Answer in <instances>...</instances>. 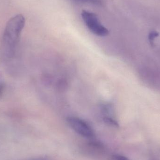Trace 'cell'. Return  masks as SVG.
<instances>
[{"mask_svg":"<svg viewBox=\"0 0 160 160\" xmlns=\"http://www.w3.org/2000/svg\"><path fill=\"white\" fill-rule=\"evenodd\" d=\"M24 24L25 18L22 15L14 16L7 23L3 34L2 41L8 56L14 54Z\"/></svg>","mask_w":160,"mask_h":160,"instance_id":"6da1fadb","label":"cell"},{"mask_svg":"<svg viewBox=\"0 0 160 160\" xmlns=\"http://www.w3.org/2000/svg\"><path fill=\"white\" fill-rule=\"evenodd\" d=\"M82 17L87 27L94 34L100 37L108 35L109 31L101 23L98 16L95 13L83 10Z\"/></svg>","mask_w":160,"mask_h":160,"instance_id":"7a4b0ae2","label":"cell"},{"mask_svg":"<svg viewBox=\"0 0 160 160\" xmlns=\"http://www.w3.org/2000/svg\"><path fill=\"white\" fill-rule=\"evenodd\" d=\"M69 127L78 134L87 139H93L95 133L91 126L85 120L77 117L71 116L67 119Z\"/></svg>","mask_w":160,"mask_h":160,"instance_id":"3957f363","label":"cell"},{"mask_svg":"<svg viewBox=\"0 0 160 160\" xmlns=\"http://www.w3.org/2000/svg\"><path fill=\"white\" fill-rule=\"evenodd\" d=\"M101 112L104 122L113 127H118V122L113 117L112 107L110 104H104L101 106Z\"/></svg>","mask_w":160,"mask_h":160,"instance_id":"277c9868","label":"cell"},{"mask_svg":"<svg viewBox=\"0 0 160 160\" xmlns=\"http://www.w3.org/2000/svg\"><path fill=\"white\" fill-rule=\"evenodd\" d=\"M78 1L86 2L93 4L95 5H98L102 4V3H103L102 0H78Z\"/></svg>","mask_w":160,"mask_h":160,"instance_id":"5b68a950","label":"cell"},{"mask_svg":"<svg viewBox=\"0 0 160 160\" xmlns=\"http://www.w3.org/2000/svg\"><path fill=\"white\" fill-rule=\"evenodd\" d=\"M112 160H130L127 157L125 156H122V155H113L112 157Z\"/></svg>","mask_w":160,"mask_h":160,"instance_id":"8992f818","label":"cell"},{"mask_svg":"<svg viewBox=\"0 0 160 160\" xmlns=\"http://www.w3.org/2000/svg\"><path fill=\"white\" fill-rule=\"evenodd\" d=\"M3 85L2 83V82L1 81H0V95L2 94L3 92Z\"/></svg>","mask_w":160,"mask_h":160,"instance_id":"52a82bcc","label":"cell"},{"mask_svg":"<svg viewBox=\"0 0 160 160\" xmlns=\"http://www.w3.org/2000/svg\"><path fill=\"white\" fill-rule=\"evenodd\" d=\"M31 160H50L47 158H44V157H41V158H36L33 159Z\"/></svg>","mask_w":160,"mask_h":160,"instance_id":"ba28073f","label":"cell"}]
</instances>
